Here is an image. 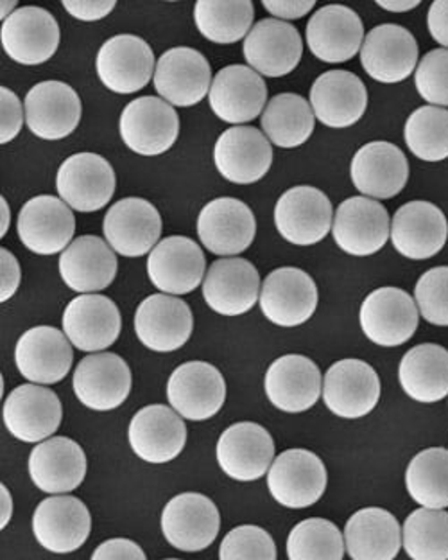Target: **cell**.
<instances>
[{
  "label": "cell",
  "instance_id": "obj_25",
  "mask_svg": "<svg viewBox=\"0 0 448 560\" xmlns=\"http://www.w3.org/2000/svg\"><path fill=\"white\" fill-rule=\"evenodd\" d=\"M92 530V517L83 501L74 495H52L36 506L33 534L45 550L72 553L80 550Z\"/></svg>",
  "mask_w": 448,
  "mask_h": 560
},
{
  "label": "cell",
  "instance_id": "obj_20",
  "mask_svg": "<svg viewBox=\"0 0 448 560\" xmlns=\"http://www.w3.org/2000/svg\"><path fill=\"white\" fill-rule=\"evenodd\" d=\"M155 89L170 106H194L210 94L212 69L200 50L175 47L156 61Z\"/></svg>",
  "mask_w": 448,
  "mask_h": 560
},
{
  "label": "cell",
  "instance_id": "obj_23",
  "mask_svg": "<svg viewBox=\"0 0 448 560\" xmlns=\"http://www.w3.org/2000/svg\"><path fill=\"white\" fill-rule=\"evenodd\" d=\"M25 122L31 133L44 140H61L74 133L81 120L78 92L63 81H42L24 101Z\"/></svg>",
  "mask_w": 448,
  "mask_h": 560
},
{
  "label": "cell",
  "instance_id": "obj_19",
  "mask_svg": "<svg viewBox=\"0 0 448 560\" xmlns=\"http://www.w3.org/2000/svg\"><path fill=\"white\" fill-rule=\"evenodd\" d=\"M418 63V44L402 25L382 24L369 31L361 49V66L372 80L400 83L413 74Z\"/></svg>",
  "mask_w": 448,
  "mask_h": 560
},
{
  "label": "cell",
  "instance_id": "obj_28",
  "mask_svg": "<svg viewBox=\"0 0 448 560\" xmlns=\"http://www.w3.org/2000/svg\"><path fill=\"white\" fill-rule=\"evenodd\" d=\"M260 290L259 271L239 257L215 260L203 280L204 302L223 316H240L254 310Z\"/></svg>",
  "mask_w": 448,
  "mask_h": 560
},
{
  "label": "cell",
  "instance_id": "obj_34",
  "mask_svg": "<svg viewBox=\"0 0 448 560\" xmlns=\"http://www.w3.org/2000/svg\"><path fill=\"white\" fill-rule=\"evenodd\" d=\"M310 106L321 125L343 130L363 119L368 91L361 78L349 70H329L314 81Z\"/></svg>",
  "mask_w": 448,
  "mask_h": 560
},
{
  "label": "cell",
  "instance_id": "obj_35",
  "mask_svg": "<svg viewBox=\"0 0 448 560\" xmlns=\"http://www.w3.org/2000/svg\"><path fill=\"white\" fill-rule=\"evenodd\" d=\"M128 439L140 460L167 464L184 451L187 428L184 419L169 406L151 405L134 413Z\"/></svg>",
  "mask_w": 448,
  "mask_h": 560
},
{
  "label": "cell",
  "instance_id": "obj_40",
  "mask_svg": "<svg viewBox=\"0 0 448 560\" xmlns=\"http://www.w3.org/2000/svg\"><path fill=\"white\" fill-rule=\"evenodd\" d=\"M399 380L416 402H439L448 396V350L436 343L413 347L400 361Z\"/></svg>",
  "mask_w": 448,
  "mask_h": 560
},
{
  "label": "cell",
  "instance_id": "obj_47",
  "mask_svg": "<svg viewBox=\"0 0 448 560\" xmlns=\"http://www.w3.org/2000/svg\"><path fill=\"white\" fill-rule=\"evenodd\" d=\"M414 302L428 324L448 327V266H438L420 277Z\"/></svg>",
  "mask_w": 448,
  "mask_h": 560
},
{
  "label": "cell",
  "instance_id": "obj_53",
  "mask_svg": "<svg viewBox=\"0 0 448 560\" xmlns=\"http://www.w3.org/2000/svg\"><path fill=\"white\" fill-rule=\"evenodd\" d=\"M115 0H101V2H86V0H63V8L70 15L83 22H95L110 15L115 10Z\"/></svg>",
  "mask_w": 448,
  "mask_h": 560
},
{
  "label": "cell",
  "instance_id": "obj_21",
  "mask_svg": "<svg viewBox=\"0 0 448 560\" xmlns=\"http://www.w3.org/2000/svg\"><path fill=\"white\" fill-rule=\"evenodd\" d=\"M72 386L78 400L90 410H115L130 396V366L114 352L86 355L75 366Z\"/></svg>",
  "mask_w": 448,
  "mask_h": 560
},
{
  "label": "cell",
  "instance_id": "obj_16",
  "mask_svg": "<svg viewBox=\"0 0 448 560\" xmlns=\"http://www.w3.org/2000/svg\"><path fill=\"white\" fill-rule=\"evenodd\" d=\"M103 232L119 256L142 257L158 245L162 215L144 198H125L106 212Z\"/></svg>",
  "mask_w": 448,
  "mask_h": 560
},
{
  "label": "cell",
  "instance_id": "obj_36",
  "mask_svg": "<svg viewBox=\"0 0 448 560\" xmlns=\"http://www.w3.org/2000/svg\"><path fill=\"white\" fill-rule=\"evenodd\" d=\"M264 388L274 408L285 413H302L318 402L323 380L313 360L305 355L287 354L271 363Z\"/></svg>",
  "mask_w": 448,
  "mask_h": 560
},
{
  "label": "cell",
  "instance_id": "obj_31",
  "mask_svg": "<svg viewBox=\"0 0 448 560\" xmlns=\"http://www.w3.org/2000/svg\"><path fill=\"white\" fill-rule=\"evenodd\" d=\"M243 52L255 72L266 78H282L298 67L304 44L293 25L279 19H264L249 31Z\"/></svg>",
  "mask_w": 448,
  "mask_h": 560
},
{
  "label": "cell",
  "instance_id": "obj_46",
  "mask_svg": "<svg viewBox=\"0 0 448 560\" xmlns=\"http://www.w3.org/2000/svg\"><path fill=\"white\" fill-rule=\"evenodd\" d=\"M344 536L329 520H305L291 530L287 539L290 560H343Z\"/></svg>",
  "mask_w": 448,
  "mask_h": 560
},
{
  "label": "cell",
  "instance_id": "obj_1",
  "mask_svg": "<svg viewBox=\"0 0 448 560\" xmlns=\"http://www.w3.org/2000/svg\"><path fill=\"white\" fill-rule=\"evenodd\" d=\"M334 209L323 190L298 186L285 190L274 207V225L291 245L313 246L334 226Z\"/></svg>",
  "mask_w": 448,
  "mask_h": 560
},
{
  "label": "cell",
  "instance_id": "obj_15",
  "mask_svg": "<svg viewBox=\"0 0 448 560\" xmlns=\"http://www.w3.org/2000/svg\"><path fill=\"white\" fill-rule=\"evenodd\" d=\"M257 234V221L245 201L217 198L201 209L198 235L215 256L234 257L248 250Z\"/></svg>",
  "mask_w": 448,
  "mask_h": 560
},
{
  "label": "cell",
  "instance_id": "obj_51",
  "mask_svg": "<svg viewBox=\"0 0 448 560\" xmlns=\"http://www.w3.org/2000/svg\"><path fill=\"white\" fill-rule=\"evenodd\" d=\"M90 560H148L142 548L130 539L105 540Z\"/></svg>",
  "mask_w": 448,
  "mask_h": 560
},
{
  "label": "cell",
  "instance_id": "obj_5",
  "mask_svg": "<svg viewBox=\"0 0 448 560\" xmlns=\"http://www.w3.org/2000/svg\"><path fill=\"white\" fill-rule=\"evenodd\" d=\"M332 235L335 245L350 256H374L391 235L388 210L380 201L352 196L335 210Z\"/></svg>",
  "mask_w": 448,
  "mask_h": 560
},
{
  "label": "cell",
  "instance_id": "obj_8",
  "mask_svg": "<svg viewBox=\"0 0 448 560\" xmlns=\"http://www.w3.org/2000/svg\"><path fill=\"white\" fill-rule=\"evenodd\" d=\"M16 231L22 245L38 256L66 252L75 232L74 212L55 196H36L21 209Z\"/></svg>",
  "mask_w": 448,
  "mask_h": 560
},
{
  "label": "cell",
  "instance_id": "obj_48",
  "mask_svg": "<svg viewBox=\"0 0 448 560\" xmlns=\"http://www.w3.org/2000/svg\"><path fill=\"white\" fill-rule=\"evenodd\" d=\"M220 560H276V546L264 528L237 526L221 542Z\"/></svg>",
  "mask_w": 448,
  "mask_h": 560
},
{
  "label": "cell",
  "instance_id": "obj_30",
  "mask_svg": "<svg viewBox=\"0 0 448 560\" xmlns=\"http://www.w3.org/2000/svg\"><path fill=\"white\" fill-rule=\"evenodd\" d=\"M305 36L310 52L318 60L344 63L363 49V21L349 5H323L310 16Z\"/></svg>",
  "mask_w": 448,
  "mask_h": 560
},
{
  "label": "cell",
  "instance_id": "obj_49",
  "mask_svg": "<svg viewBox=\"0 0 448 560\" xmlns=\"http://www.w3.org/2000/svg\"><path fill=\"white\" fill-rule=\"evenodd\" d=\"M414 83L431 106H448V49L427 52L418 63Z\"/></svg>",
  "mask_w": 448,
  "mask_h": 560
},
{
  "label": "cell",
  "instance_id": "obj_29",
  "mask_svg": "<svg viewBox=\"0 0 448 560\" xmlns=\"http://www.w3.org/2000/svg\"><path fill=\"white\" fill-rule=\"evenodd\" d=\"M350 176L361 195L389 200L400 195L408 184L409 162L399 145L375 140L355 153Z\"/></svg>",
  "mask_w": 448,
  "mask_h": 560
},
{
  "label": "cell",
  "instance_id": "obj_9",
  "mask_svg": "<svg viewBox=\"0 0 448 560\" xmlns=\"http://www.w3.org/2000/svg\"><path fill=\"white\" fill-rule=\"evenodd\" d=\"M95 69L108 91L134 94L148 86L155 74V55L140 36L117 35L101 47Z\"/></svg>",
  "mask_w": 448,
  "mask_h": 560
},
{
  "label": "cell",
  "instance_id": "obj_52",
  "mask_svg": "<svg viewBox=\"0 0 448 560\" xmlns=\"http://www.w3.org/2000/svg\"><path fill=\"white\" fill-rule=\"evenodd\" d=\"M0 302L10 301L15 295L19 285H21L22 270L16 257L11 252L2 248L0 250Z\"/></svg>",
  "mask_w": 448,
  "mask_h": 560
},
{
  "label": "cell",
  "instance_id": "obj_3",
  "mask_svg": "<svg viewBox=\"0 0 448 560\" xmlns=\"http://www.w3.org/2000/svg\"><path fill=\"white\" fill-rule=\"evenodd\" d=\"M418 313L408 291L386 285L364 299L358 318L364 335L375 346L400 347L418 329Z\"/></svg>",
  "mask_w": 448,
  "mask_h": 560
},
{
  "label": "cell",
  "instance_id": "obj_22",
  "mask_svg": "<svg viewBox=\"0 0 448 560\" xmlns=\"http://www.w3.org/2000/svg\"><path fill=\"white\" fill-rule=\"evenodd\" d=\"M214 162L223 178L249 186L268 175L273 164V148L257 128L234 126L223 131L215 142Z\"/></svg>",
  "mask_w": 448,
  "mask_h": 560
},
{
  "label": "cell",
  "instance_id": "obj_38",
  "mask_svg": "<svg viewBox=\"0 0 448 560\" xmlns=\"http://www.w3.org/2000/svg\"><path fill=\"white\" fill-rule=\"evenodd\" d=\"M117 256L97 235H81L61 252L60 276L70 290L83 295L108 288L117 276Z\"/></svg>",
  "mask_w": 448,
  "mask_h": 560
},
{
  "label": "cell",
  "instance_id": "obj_39",
  "mask_svg": "<svg viewBox=\"0 0 448 560\" xmlns=\"http://www.w3.org/2000/svg\"><path fill=\"white\" fill-rule=\"evenodd\" d=\"M344 546L352 560H394L403 546L399 521L377 506L355 512L344 526Z\"/></svg>",
  "mask_w": 448,
  "mask_h": 560
},
{
  "label": "cell",
  "instance_id": "obj_50",
  "mask_svg": "<svg viewBox=\"0 0 448 560\" xmlns=\"http://www.w3.org/2000/svg\"><path fill=\"white\" fill-rule=\"evenodd\" d=\"M0 106H2V125H0V144H10L21 133L24 125V112L22 103L15 92L10 91L8 86L0 89Z\"/></svg>",
  "mask_w": 448,
  "mask_h": 560
},
{
  "label": "cell",
  "instance_id": "obj_17",
  "mask_svg": "<svg viewBox=\"0 0 448 560\" xmlns=\"http://www.w3.org/2000/svg\"><path fill=\"white\" fill-rule=\"evenodd\" d=\"M194 316L189 305L173 295H151L134 313V332L142 346L155 352H173L190 340Z\"/></svg>",
  "mask_w": 448,
  "mask_h": 560
},
{
  "label": "cell",
  "instance_id": "obj_58",
  "mask_svg": "<svg viewBox=\"0 0 448 560\" xmlns=\"http://www.w3.org/2000/svg\"><path fill=\"white\" fill-rule=\"evenodd\" d=\"M0 210H2V225H0V237H4L5 232L10 229V207H8V201L4 198H0Z\"/></svg>",
  "mask_w": 448,
  "mask_h": 560
},
{
  "label": "cell",
  "instance_id": "obj_60",
  "mask_svg": "<svg viewBox=\"0 0 448 560\" xmlns=\"http://www.w3.org/2000/svg\"><path fill=\"white\" fill-rule=\"evenodd\" d=\"M167 560H179V559H167Z\"/></svg>",
  "mask_w": 448,
  "mask_h": 560
},
{
  "label": "cell",
  "instance_id": "obj_37",
  "mask_svg": "<svg viewBox=\"0 0 448 560\" xmlns=\"http://www.w3.org/2000/svg\"><path fill=\"white\" fill-rule=\"evenodd\" d=\"M30 475L42 492L56 495L72 492L85 480V451L67 436H52L31 451Z\"/></svg>",
  "mask_w": 448,
  "mask_h": 560
},
{
  "label": "cell",
  "instance_id": "obj_44",
  "mask_svg": "<svg viewBox=\"0 0 448 560\" xmlns=\"http://www.w3.org/2000/svg\"><path fill=\"white\" fill-rule=\"evenodd\" d=\"M402 545L413 560H448V512L414 511L403 523Z\"/></svg>",
  "mask_w": 448,
  "mask_h": 560
},
{
  "label": "cell",
  "instance_id": "obj_11",
  "mask_svg": "<svg viewBox=\"0 0 448 560\" xmlns=\"http://www.w3.org/2000/svg\"><path fill=\"white\" fill-rule=\"evenodd\" d=\"M221 517L214 501L198 492L175 495L162 512V532L173 548L201 551L220 534Z\"/></svg>",
  "mask_w": 448,
  "mask_h": 560
},
{
  "label": "cell",
  "instance_id": "obj_13",
  "mask_svg": "<svg viewBox=\"0 0 448 560\" xmlns=\"http://www.w3.org/2000/svg\"><path fill=\"white\" fill-rule=\"evenodd\" d=\"M167 399L179 417L207 420L220 413L226 400V383L214 365L189 361L170 374Z\"/></svg>",
  "mask_w": 448,
  "mask_h": 560
},
{
  "label": "cell",
  "instance_id": "obj_14",
  "mask_svg": "<svg viewBox=\"0 0 448 560\" xmlns=\"http://www.w3.org/2000/svg\"><path fill=\"white\" fill-rule=\"evenodd\" d=\"M148 276L165 295L192 293L207 276L203 250L185 235L165 237L148 257Z\"/></svg>",
  "mask_w": 448,
  "mask_h": 560
},
{
  "label": "cell",
  "instance_id": "obj_55",
  "mask_svg": "<svg viewBox=\"0 0 448 560\" xmlns=\"http://www.w3.org/2000/svg\"><path fill=\"white\" fill-rule=\"evenodd\" d=\"M427 25L434 40L448 49V0H436L431 5Z\"/></svg>",
  "mask_w": 448,
  "mask_h": 560
},
{
  "label": "cell",
  "instance_id": "obj_41",
  "mask_svg": "<svg viewBox=\"0 0 448 560\" xmlns=\"http://www.w3.org/2000/svg\"><path fill=\"white\" fill-rule=\"evenodd\" d=\"M260 122L271 144L291 150L310 139L316 116L309 101L302 95L285 92L268 101Z\"/></svg>",
  "mask_w": 448,
  "mask_h": 560
},
{
  "label": "cell",
  "instance_id": "obj_56",
  "mask_svg": "<svg viewBox=\"0 0 448 560\" xmlns=\"http://www.w3.org/2000/svg\"><path fill=\"white\" fill-rule=\"evenodd\" d=\"M377 5L382 10L391 11V13H405V11L414 10L418 8V0H394V2H386V0H377Z\"/></svg>",
  "mask_w": 448,
  "mask_h": 560
},
{
  "label": "cell",
  "instance_id": "obj_12",
  "mask_svg": "<svg viewBox=\"0 0 448 560\" xmlns=\"http://www.w3.org/2000/svg\"><path fill=\"white\" fill-rule=\"evenodd\" d=\"M56 189L70 209L95 212L108 206L114 198V167L95 153L69 156L56 175Z\"/></svg>",
  "mask_w": 448,
  "mask_h": 560
},
{
  "label": "cell",
  "instance_id": "obj_33",
  "mask_svg": "<svg viewBox=\"0 0 448 560\" xmlns=\"http://www.w3.org/2000/svg\"><path fill=\"white\" fill-rule=\"evenodd\" d=\"M63 332L75 349L101 352L114 346L122 329L119 307L103 295H80L66 307Z\"/></svg>",
  "mask_w": 448,
  "mask_h": 560
},
{
  "label": "cell",
  "instance_id": "obj_43",
  "mask_svg": "<svg viewBox=\"0 0 448 560\" xmlns=\"http://www.w3.org/2000/svg\"><path fill=\"white\" fill-rule=\"evenodd\" d=\"M405 487L409 495L424 509H447L448 450L431 447L414 456L405 470Z\"/></svg>",
  "mask_w": 448,
  "mask_h": 560
},
{
  "label": "cell",
  "instance_id": "obj_45",
  "mask_svg": "<svg viewBox=\"0 0 448 560\" xmlns=\"http://www.w3.org/2000/svg\"><path fill=\"white\" fill-rule=\"evenodd\" d=\"M403 139L416 159L441 162L448 159V110L422 106L409 116Z\"/></svg>",
  "mask_w": 448,
  "mask_h": 560
},
{
  "label": "cell",
  "instance_id": "obj_7",
  "mask_svg": "<svg viewBox=\"0 0 448 560\" xmlns=\"http://www.w3.org/2000/svg\"><path fill=\"white\" fill-rule=\"evenodd\" d=\"M259 304L274 326L298 327L309 320L318 307V288L309 273L285 266L266 277Z\"/></svg>",
  "mask_w": 448,
  "mask_h": 560
},
{
  "label": "cell",
  "instance_id": "obj_57",
  "mask_svg": "<svg viewBox=\"0 0 448 560\" xmlns=\"http://www.w3.org/2000/svg\"><path fill=\"white\" fill-rule=\"evenodd\" d=\"M0 498H2V521H0V528L4 530L8 523H10L11 514H13V501H11L10 490L5 486H0Z\"/></svg>",
  "mask_w": 448,
  "mask_h": 560
},
{
  "label": "cell",
  "instance_id": "obj_24",
  "mask_svg": "<svg viewBox=\"0 0 448 560\" xmlns=\"http://www.w3.org/2000/svg\"><path fill=\"white\" fill-rule=\"evenodd\" d=\"M210 106L215 116L229 125H245L264 114L268 86L251 67L228 66L212 81Z\"/></svg>",
  "mask_w": 448,
  "mask_h": 560
},
{
  "label": "cell",
  "instance_id": "obj_42",
  "mask_svg": "<svg viewBox=\"0 0 448 560\" xmlns=\"http://www.w3.org/2000/svg\"><path fill=\"white\" fill-rule=\"evenodd\" d=\"M255 8L251 0H200L194 5L196 27L207 40L229 46L249 35Z\"/></svg>",
  "mask_w": 448,
  "mask_h": 560
},
{
  "label": "cell",
  "instance_id": "obj_26",
  "mask_svg": "<svg viewBox=\"0 0 448 560\" xmlns=\"http://www.w3.org/2000/svg\"><path fill=\"white\" fill-rule=\"evenodd\" d=\"M447 237L444 210L431 201H409L394 212L391 241L400 256L413 260L431 259L444 250Z\"/></svg>",
  "mask_w": 448,
  "mask_h": 560
},
{
  "label": "cell",
  "instance_id": "obj_18",
  "mask_svg": "<svg viewBox=\"0 0 448 560\" xmlns=\"http://www.w3.org/2000/svg\"><path fill=\"white\" fill-rule=\"evenodd\" d=\"M63 408L50 388L21 385L4 400L2 419L11 435L27 444L49 441L61 424Z\"/></svg>",
  "mask_w": 448,
  "mask_h": 560
},
{
  "label": "cell",
  "instance_id": "obj_54",
  "mask_svg": "<svg viewBox=\"0 0 448 560\" xmlns=\"http://www.w3.org/2000/svg\"><path fill=\"white\" fill-rule=\"evenodd\" d=\"M262 5L279 21H298L302 16L309 15L316 0H264Z\"/></svg>",
  "mask_w": 448,
  "mask_h": 560
},
{
  "label": "cell",
  "instance_id": "obj_10",
  "mask_svg": "<svg viewBox=\"0 0 448 560\" xmlns=\"http://www.w3.org/2000/svg\"><path fill=\"white\" fill-rule=\"evenodd\" d=\"M323 400L341 419L366 417L380 400L379 374L366 361H338L325 374Z\"/></svg>",
  "mask_w": 448,
  "mask_h": 560
},
{
  "label": "cell",
  "instance_id": "obj_6",
  "mask_svg": "<svg viewBox=\"0 0 448 560\" xmlns=\"http://www.w3.org/2000/svg\"><path fill=\"white\" fill-rule=\"evenodd\" d=\"M0 42L8 58L16 63L42 66L60 46V25L44 8L24 5L2 22Z\"/></svg>",
  "mask_w": 448,
  "mask_h": 560
},
{
  "label": "cell",
  "instance_id": "obj_59",
  "mask_svg": "<svg viewBox=\"0 0 448 560\" xmlns=\"http://www.w3.org/2000/svg\"><path fill=\"white\" fill-rule=\"evenodd\" d=\"M16 10H19V8H16L15 0H2V2H0V19H2V22L8 21Z\"/></svg>",
  "mask_w": 448,
  "mask_h": 560
},
{
  "label": "cell",
  "instance_id": "obj_4",
  "mask_svg": "<svg viewBox=\"0 0 448 560\" xmlns=\"http://www.w3.org/2000/svg\"><path fill=\"white\" fill-rule=\"evenodd\" d=\"M327 469L313 451H284L268 472L269 492L287 509H307L318 503L327 489Z\"/></svg>",
  "mask_w": 448,
  "mask_h": 560
},
{
  "label": "cell",
  "instance_id": "obj_32",
  "mask_svg": "<svg viewBox=\"0 0 448 560\" xmlns=\"http://www.w3.org/2000/svg\"><path fill=\"white\" fill-rule=\"evenodd\" d=\"M72 343L66 332L49 326L25 330L16 343V369L35 385H55L66 380L72 366Z\"/></svg>",
  "mask_w": 448,
  "mask_h": 560
},
{
  "label": "cell",
  "instance_id": "obj_2",
  "mask_svg": "<svg viewBox=\"0 0 448 560\" xmlns=\"http://www.w3.org/2000/svg\"><path fill=\"white\" fill-rule=\"evenodd\" d=\"M119 130L125 144L137 155L158 156L175 145L179 117L167 101L144 95L122 110Z\"/></svg>",
  "mask_w": 448,
  "mask_h": 560
},
{
  "label": "cell",
  "instance_id": "obj_27",
  "mask_svg": "<svg viewBox=\"0 0 448 560\" xmlns=\"http://www.w3.org/2000/svg\"><path fill=\"white\" fill-rule=\"evenodd\" d=\"M217 462L232 480H260L273 466V436L255 422L229 425L217 442Z\"/></svg>",
  "mask_w": 448,
  "mask_h": 560
}]
</instances>
